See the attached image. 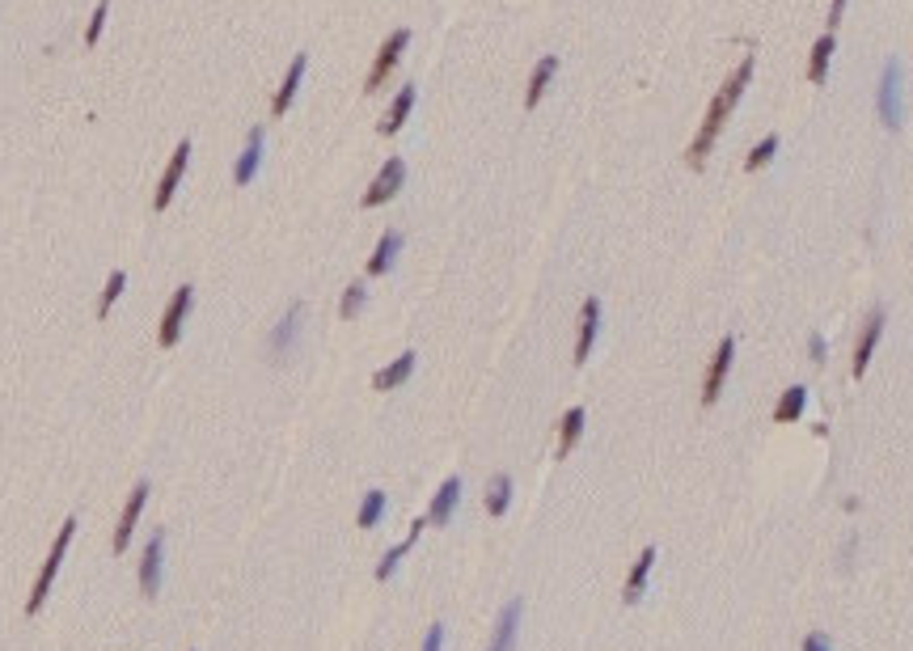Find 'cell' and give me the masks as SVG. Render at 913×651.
Returning a JSON list of instances; mask_svg holds the SVG:
<instances>
[{
  "instance_id": "8d00e7d4",
  "label": "cell",
  "mask_w": 913,
  "mask_h": 651,
  "mask_svg": "<svg viewBox=\"0 0 913 651\" xmlns=\"http://www.w3.org/2000/svg\"><path fill=\"white\" fill-rule=\"evenodd\" d=\"M909 94H913V89H909Z\"/></svg>"
},
{
  "instance_id": "7402d4cb",
  "label": "cell",
  "mask_w": 913,
  "mask_h": 651,
  "mask_svg": "<svg viewBox=\"0 0 913 651\" xmlns=\"http://www.w3.org/2000/svg\"><path fill=\"white\" fill-rule=\"evenodd\" d=\"M423 529H428V516H423V520H415V525H411V538L406 541H398V546H393V550H385V558H381V563H376V580L385 583L389 575H393V571H398V563L406 555H411V546H415L419 541V533H423Z\"/></svg>"
},
{
  "instance_id": "44dd1931",
  "label": "cell",
  "mask_w": 913,
  "mask_h": 651,
  "mask_svg": "<svg viewBox=\"0 0 913 651\" xmlns=\"http://www.w3.org/2000/svg\"><path fill=\"white\" fill-rule=\"evenodd\" d=\"M554 72H558V56H541L538 64H533V77H529V89H525V106L533 111L541 97H546V89H550Z\"/></svg>"
},
{
  "instance_id": "8fae6325",
  "label": "cell",
  "mask_w": 913,
  "mask_h": 651,
  "mask_svg": "<svg viewBox=\"0 0 913 651\" xmlns=\"http://www.w3.org/2000/svg\"><path fill=\"white\" fill-rule=\"evenodd\" d=\"M149 495H152V486H149V483H136V486H131V495H127L123 512H119V525H114V555H123V550H127V541H131V533H136V520H140V512H144Z\"/></svg>"
},
{
  "instance_id": "603a6c76",
  "label": "cell",
  "mask_w": 913,
  "mask_h": 651,
  "mask_svg": "<svg viewBox=\"0 0 913 651\" xmlns=\"http://www.w3.org/2000/svg\"><path fill=\"white\" fill-rule=\"evenodd\" d=\"M833 47H837V39H833L829 30H825V34L812 42V56H808V81H812V85H825V77H829Z\"/></svg>"
},
{
  "instance_id": "9a60e30c",
  "label": "cell",
  "mask_w": 913,
  "mask_h": 651,
  "mask_svg": "<svg viewBox=\"0 0 913 651\" xmlns=\"http://www.w3.org/2000/svg\"><path fill=\"white\" fill-rule=\"evenodd\" d=\"M596 334H601V301H596V296H588V301L580 305V334H575V364H583L588 356H592Z\"/></svg>"
},
{
  "instance_id": "e575fe53",
  "label": "cell",
  "mask_w": 913,
  "mask_h": 651,
  "mask_svg": "<svg viewBox=\"0 0 913 651\" xmlns=\"http://www.w3.org/2000/svg\"><path fill=\"white\" fill-rule=\"evenodd\" d=\"M803 651H833V643H829V635L812 630V635H803Z\"/></svg>"
},
{
  "instance_id": "83f0119b",
  "label": "cell",
  "mask_w": 913,
  "mask_h": 651,
  "mask_svg": "<svg viewBox=\"0 0 913 651\" xmlns=\"http://www.w3.org/2000/svg\"><path fill=\"white\" fill-rule=\"evenodd\" d=\"M385 491H368L364 495V503H360V512H356V525L360 529H376L381 520H385Z\"/></svg>"
},
{
  "instance_id": "d6986e66",
  "label": "cell",
  "mask_w": 913,
  "mask_h": 651,
  "mask_svg": "<svg viewBox=\"0 0 913 651\" xmlns=\"http://www.w3.org/2000/svg\"><path fill=\"white\" fill-rule=\"evenodd\" d=\"M411 111H415V85H402L398 89V97L389 102V111H385V119H381V136H398L402 131V123L411 119Z\"/></svg>"
},
{
  "instance_id": "1f68e13d",
  "label": "cell",
  "mask_w": 913,
  "mask_h": 651,
  "mask_svg": "<svg viewBox=\"0 0 913 651\" xmlns=\"http://www.w3.org/2000/svg\"><path fill=\"white\" fill-rule=\"evenodd\" d=\"M106 14H111V0H97L94 17H89V26H85V47H94V42L102 39V26H106Z\"/></svg>"
},
{
  "instance_id": "52a82bcc",
  "label": "cell",
  "mask_w": 913,
  "mask_h": 651,
  "mask_svg": "<svg viewBox=\"0 0 913 651\" xmlns=\"http://www.w3.org/2000/svg\"><path fill=\"white\" fill-rule=\"evenodd\" d=\"M191 301H194L191 284H182V288L169 296L166 313H161V326H157V343L161 347H174L182 339V326H186V318H191Z\"/></svg>"
},
{
  "instance_id": "cb8c5ba5",
  "label": "cell",
  "mask_w": 913,
  "mask_h": 651,
  "mask_svg": "<svg viewBox=\"0 0 913 651\" xmlns=\"http://www.w3.org/2000/svg\"><path fill=\"white\" fill-rule=\"evenodd\" d=\"M398 254H402V233H398V229L381 233V241H376V249H373V258H368V276H385Z\"/></svg>"
},
{
  "instance_id": "2e32d148",
  "label": "cell",
  "mask_w": 913,
  "mask_h": 651,
  "mask_svg": "<svg viewBox=\"0 0 913 651\" xmlns=\"http://www.w3.org/2000/svg\"><path fill=\"white\" fill-rule=\"evenodd\" d=\"M456 503H461V478H444L440 483V491L431 495V508H428V525H436V529H444L448 520H453V512H456Z\"/></svg>"
},
{
  "instance_id": "ffe728a7",
  "label": "cell",
  "mask_w": 913,
  "mask_h": 651,
  "mask_svg": "<svg viewBox=\"0 0 913 651\" xmlns=\"http://www.w3.org/2000/svg\"><path fill=\"white\" fill-rule=\"evenodd\" d=\"M651 567H655V546H647V550H643V555L635 558V567H630V575H626V588H622V601H626V605H635V601H643V588H647Z\"/></svg>"
},
{
  "instance_id": "277c9868",
  "label": "cell",
  "mask_w": 913,
  "mask_h": 651,
  "mask_svg": "<svg viewBox=\"0 0 913 651\" xmlns=\"http://www.w3.org/2000/svg\"><path fill=\"white\" fill-rule=\"evenodd\" d=\"M406 47H411V30H393V34L381 42L373 68H368V77H364V94H376V89L389 81V72L398 68V59H402V51H406Z\"/></svg>"
},
{
  "instance_id": "ba28073f",
  "label": "cell",
  "mask_w": 913,
  "mask_h": 651,
  "mask_svg": "<svg viewBox=\"0 0 913 651\" xmlns=\"http://www.w3.org/2000/svg\"><path fill=\"white\" fill-rule=\"evenodd\" d=\"M884 321H888L884 309H872L867 321H863V330H858V339H854V360H850V373L854 376H867V368H872V356H875V347H880Z\"/></svg>"
},
{
  "instance_id": "5bb4252c",
  "label": "cell",
  "mask_w": 913,
  "mask_h": 651,
  "mask_svg": "<svg viewBox=\"0 0 913 651\" xmlns=\"http://www.w3.org/2000/svg\"><path fill=\"white\" fill-rule=\"evenodd\" d=\"M263 149H267L263 127H254V131L246 136V149H241V157H237V166H233V182H237V186H249V182L258 178V166H263Z\"/></svg>"
},
{
  "instance_id": "d590c367",
  "label": "cell",
  "mask_w": 913,
  "mask_h": 651,
  "mask_svg": "<svg viewBox=\"0 0 913 651\" xmlns=\"http://www.w3.org/2000/svg\"><path fill=\"white\" fill-rule=\"evenodd\" d=\"M842 14H845V0H833V5H829V34L842 26Z\"/></svg>"
},
{
  "instance_id": "f546056e",
  "label": "cell",
  "mask_w": 913,
  "mask_h": 651,
  "mask_svg": "<svg viewBox=\"0 0 913 651\" xmlns=\"http://www.w3.org/2000/svg\"><path fill=\"white\" fill-rule=\"evenodd\" d=\"M123 288H127V276H123V271H111V276H106V288H102V296H97V318H106V313H111L114 301L123 296Z\"/></svg>"
},
{
  "instance_id": "8992f818",
  "label": "cell",
  "mask_w": 913,
  "mask_h": 651,
  "mask_svg": "<svg viewBox=\"0 0 913 651\" xmlns=\"http://www.w3.org/2000/svg\"><path fill=\"white\" fill-rule=\"evenodd\" d=\"M301 321H304V305L301 301H292V305L284 309V318L276 321L271 339H267V356H271V364L288 360V351L296 347V339H301Z\"/></svg>"
},
{
  "instance_id": "6da1fadb",
  "label": "cell",
  "mask_w": 913,
  "mask_h": 651,
  "mask_svg": "<svg viewBox=\"0 0 913 651\" xmlns=\"http://www.w3.org/2000/svg\"><path fill=\"white\" fill-rule=\"evenodd\" d=\"M753 56H745L740 64H736V72L728 77V81L715 89V97H710V106H706L702 123H698V136L690 140V149H685V166L690 169H702V161L710 157V149H715V140H719L723 123H728V114L736 111V102H740V94L748 89V81H753Z\"/></svg>"
},
{
  "instance_id": "d4e9b609",
  "label": "cell",
  "mask_w": 913,
  "mask_h": 651,
  "mask_svg": "<svg viewBox=\"0 0 913 651\" xmlns=\"http://www.w3.org/2000/svg\"><path fill=\"white\" fill-rule=\"evenodd\" d=\"M580 436H583V406H571L567 415L558 419V448H554V453L567 457L571 448L580 444Z\"/></svg>"
},
{
  "instance_id": "9c48e42d",
  "label": "cell",
  "mask_w": 913,
  "mask_h": 651,
  "mask_svg": "<svg viewBox=\"0 0 913 651\" xmlns=\"http://www.w3.org/2000/svg\"><path fill=\"white\" fill-rule=\"evenodd\" d=\"M402 182H406V161H402V157H389L385 166L376 169L373 186L364 191V208H381V203H389V199L402 191Z\"/></svg>"
},
{
  "instance_id": "e0dca14e",
  "label": "cell",
  "mask_w": 913,
  "mask_h": 651,
  "mask_svg": "<svg viewBox=\"0 0 913 651\" xmlns=\"http://www.w3.org/2000/svg\"><path fill=\"white\" fill-rule=\"evenodd\" d=\"M304 68H309V56H296L288 64V72H284V85H279L276 97H271V114H288L292 111L296 89H301V81H304Z\"/></svg>"
},
{
  "instance_id": "f1b7e54d",
  "label": "cell",
  "mask_w": 913,
  "mask_h": 651,
  "mask_svg": "<svg viewBox=\"0 0 913 651\" xmlns=\"http://www.w3.org/2000/svg\"><path fill=\"white\" fill-rule=\"evenodd\" d=\"M364 305H368V288H364L360 279H356V284H347L343 301H339V318H343V321L360 318V313H364Z\"/></svg>"
},
{
  "instance_id": "4fadbf2b",
  "label": "cell",
  "mask_w": 913,
  "mask_h": 651,
  "mask_svg": "<svg viewBox=\"0 0 913 651\" xmlns=\"http://www.w3.org/2000/svg\"><path fill=\"white\" fill-rule=\"evenodd\" d=\"M186 161H191V140H182L178 149H174V157H169L166 174H161V182H157V194H152V208H157V212L169 208V199H174V191H178L182 174H186Z\"/></svg>"
},
{
  "instance_id": "3957f363",
  "label": "cell",
  "mask_w": 913,
  "mask_h": 651,
  "mask_svg": "<svg viewBox=\"0 0 913 651\" xmlns=\"http://www.w3.org/2000/svg\"><path fill=\"white\" fill-rule=\"evenodd\" d=\"M875 111H880V123L888 131H897L905 123V106H900V64L888 59L884 72H880V89H875Z\"/></svg>"
},
{
  "instance_id": "7c38bea8",
  "label": "cell",
  "mask_w": 913,
  "mask_h": 651,
  "mask_svg": "<svg viewBox=\"0 0 913 651\" xmlns=\"http://www.w3.org/2000/svg\"><path fill=\"white\" fill-rule=\"evenodd\" d=\"M520 613H525V601L512 596L495 618V630H491V643L486 651H516V635H520Z\"/></svg>"
},
{
  "instance_id": "30bf717a",
  "label": "cell",
  "mask_w": 913,
  "mask_h": 651,
  "mask_svg": "<svg viewBox=\"0 0 913 651\" xmlns=\"http://www.w3.org/2000/svg\"><path fill=\"white\" fill-rule=\"evenodd\" d=\"M161 558H166V533L157 529L149 538V546H144V555H140V592L149 596V601L161 592Z\"/></svg>"
},
{
  "instance_id": "4dcf8cb0",
  "label": "cell",
  "mask_w": 913,
  "mask_h": 651,
  "mask_svg": "<svg viewBox=\"0 0 913 651\" xmlns=\"http://www.w3.org/2000/svg\"><path fill=\"white\" fill-rule=\"evenodd\" d=\"M774 153H778V136H765L757 149L745 157V169H748V174H757V169H765L770 161H774Z\"/></svg>"
},
{
  "instance_id": "836d02e7",
  "label": "cell",
  "mask_w": 913,
  "mask_h": 651,
  "mask_svg": "<svg viewBox=\"0 0 913 651\" xmlns=\"http://www.w3.org/2000/svg\"><path fill=\"white\" fill-rule=\"evenodd\" d=\"M419 651H444V626L440 622L428 626V635H423V647Z\"/></svg>"
},
{
  "instance_id": "5b68a950",
  "label": "cell",
  "mask_w": 913,
  "mask_h": 651,
  "mask_svg": "<svg viewBox=\"0 0 913 651\" xmlns=\"http://www.w3.org/2000/svg\"><path fill=\"white\" fill-rule=\"evenodd\" d=\"M732 360H736V339L732 334H723L719 347H715V356H710V364H706V376H702V402L715 406L723 393V381H728V373H732Z\"/></svg>"
},
{
  "instance_id": "4316f807",
  "label": "cell",
  "mask_w": 913,
  "mask_h": 651,
  "mask_svg": "<svg viewBox=\"0 0 913 651\" xmlns=\"http://www.w3.org/2000/svg\"><path fill=\"white\" fill-rule=\"evenodd\" d=\"M508 508H512V478L508 474H491V483H486V512L503 516Z\"/></svg>"
},
{
  "instance_id": "d6a6232c",
  "label": "cell",
  "mask_w": 913,
  "mask_h": 651,
  "mask_svg": "<svg viewBox=\"0 0 913 651\" xmlns=\"http://www.w3.org/2000/svg\"><path fill=\"white\" fill-rule=\"evenodd\" d=\"M808 360L817 364V368L829 360V343H825V334H817V330L808 334Z\"/></svg>"
},
{
  "instance_id": "7a4b0ae2",
  "label": "cell",
  "mask_w": 913,
  "mask_h": 651,
  "mask_svg": "<svg viewBox=\"0 0 913 651\" xmlns=\"http://www.w3.org/2000/svg\"><path fill=\"white\" fill-rule=\"evenodd\" d=\"M72 538H77V520H64L59 525V533H56V541H51V555H47V563H42V571H39V580H34V588H30V601H26V613L34 618V613L47 605V592H51V583H56V575H59V563H64V555H68V546H72Z\"/></svg>"
},
{
  "instance_id": "ac0fdd59",
  "label": "cell",
  "mask_w": 913,
  "mask_h": 651,
  "mask_svg": "<svg viewBox=\"0 0 913 651\" xmlns=\"http://www.w3.org/2000/svg\"><path fill=\"white\" fill-rule=\"evenodd\" d=\"M415 360H419L415 351H402L398 360H389L385 368L373 376V389H376V393H389V389L406 385V381H411V373H415Z\"/></svg>"
},
{
  "instance_id": "484cf974",
  "label": "cell",
  "mask_w": 913,
  "mask_h": 651,
  "mask_svg": "<svg viewBox=\"0 0 913 651\" xmlns=\"http://www.w3.org/2000/svg\"><path fill=\"white\" fill-rule=\"evenodd\" d=\"M803 406H808V385L782 389V398L774 402V423H795V419H803Z\"/></svg>"
}]
</instances>
